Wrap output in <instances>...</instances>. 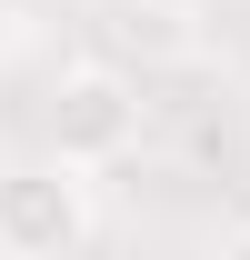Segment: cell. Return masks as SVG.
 <instances>
[{"label":"cell","mask_w":250,"mask_h":260,"mask_svg":"<svg viewBox=\"0 0 250 260\" xmlns=\"http://www.w3.org/2000/svg\"><path fill=\"white\" fill-rule=\"evenodd\" d=\"M90 170L80 160H30V170H0V260H70L90 250Z\"/></svg>","instance_id":"6da1fadb"},{"label":"cell","mask_w":250,"mask_h":260,"mask_svg":"<svg viewBox=\"0 0 250 260\" xmlns=\"http://www.w3.org/2000/svg\"><path fill=\"white\" fill-rule=\"evenodd\" d=\"M130 140H140V90L120 70H70L50 90V150L60 160L110 170V160H130Z\"/></svg>","instance_id":"7a4b0ae2"}]
</instances>
